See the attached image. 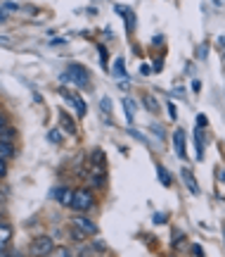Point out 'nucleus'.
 Masks as SVG:
<instances>
[{
  "instance_id": "obj_19",
  "label": "nucleus",
  "mask_w": 225,
  "mask_h": 257,
  "mask_svg": "<svg viewBox=\"0 0 225 257\" xmlns=\"http://www.w3.org/2000/svg\"><path fill=\"white\" fill-rule=\"evenodd\" d=\"M69 236H72V240H83V238H86V236H88V233H86V231H81V229H78V226H74V229H72V233H69Z\"/></svg>"
},
{
  "instance_id": "obj_34",
  "label": "nucleus",
  "mask_w": 225,
  "mask_h": 257,
  "mask_svg": "<svg viewBox=\"0 0 225 257\" xmlns=\"http://www.w3.org/2000/svg\"><path fill=\"white\" fill-rule=\"evenodd\" d=\"M220 46H223V50H225V36H220Z\"/></svg>"
},
{
  "instance_id": "obj_20",
  "label": "nucleus",
  "mask_w": 225,
  "mask_h": 257,
  "mask_svg": "<svg viewBox=\"0 0 225 257\" xmlns=\"http://www.w3.org/2000/svg\"><path fill=\"white\" fill-rule=\"evenodd\" d=\"M144 107H147V110H152V112L159 110V105H156V100H154L152 95H147V98H144Z\"/></svg>"
},
{
  "instance_id": "obj_6",
  "label": "nucleus",
  "mask_w": 225,
  "mask_h": 257,
  "mask_svg": "<svg viewBox=\"0 0 225 257\" xmlns=\"http://www.w3.org/2000/svg\"><path fill=\"white\" fill-rule=\"evenodd\" d=\"M173 146H176V153H178L180 160L188 157V153H185V131H182V128H178V131L173 134Z\"/></svg>"
},
{
  "instance_id": "obj_3",
  "label": "nucleus",
  "mask_w": 225,
  "mask_h": 257,
  "mask_svg": "<svg viewBox=\"0 0 225 257\" xmlns=\"http://www.w3.org/2000/svg\"><path fill=\"white\" fill-rule=\"evenodd\" d=\"M52 250H54V243L50 236H40V238H36L31 243V252L34 255H52Z\"/></svg>"
},
{
  "instance_id": "obj_7",
  "label": "nucleus",
  "mask_w": 225,
  "mask_h": 257,
  "mask_svg": "<svg viewBox=\"0 0 225 257\" xmlns=\"http://www.w3.org/2000/svg\"><path fill=\"white\" fill-rule=\"evenodd\" d=\"M50 198H54V200H57V202H62V205H72L74 193L69 191V188H54V191L50 193Z\"/></svg>"
},
{
  "instance_id": "obj_21",
  "label": "nucleus",
  "mask_w": 225,
  "mask_h": 257,
  "mask_svg": "<svg viewBox=\"0 0 225 257\" xmlns=\"http://www.w3.org/2000/svg\"><path fill=\"white\" fill-rule=\"evenodd\" d=\"M52 255H54V257H72L74 252H72L69 248H54V250H52Z\"/></svg>"
},
{
  "instance_id": "obj_32",
  "label": "nucleus",
  "mask_w": 225,
  "mask_h": 257,
  "mask_svg": "<svg viewBox=\"0 0 225 257\" xmlns=\"http://www.w3.org/2000/svg\"><path fill=\"white\" fill-rule=\"evenodd\" d=\"M199 55H202V57L208 55V48H206V46H202V48H199Z\"/></svg>"
},
{
  "instance_id": "obj_11",
  "label": "nucleus",
  "mask_w": 225,
  "mask_h": 257,
  "mask_svg": "<svg viewBox=\"0 0 225 257\" xmlns=\"http://www.w3.org/2000/svg\"><path fill=\"white\" fill-rule=\"evenodd\" d=\"M0 157H2V160L14 157V146H12L10 141H0Z\"/></svg>"
},
{
  "instance_id": "obj_5",
  "label": "nucleus",
  "mask_w": 225,
  "mask_h": 257,
  "mask_svg": "<svg viewBox=\"0 0 225 257\" xmlns=\"http://www.w3.org/2000/svg\"><path fill=\"white\" fill-rule=\"evenodd\" d=\"M64 98H66V102H69L74 110H76V114H78V117H86L88 107H86V102H83L78 95H74V93H64Z\"/></svg>"
},
{
  "instance_id": "obj_36",
  "label": "nucleus",
  "mask_w": 225,
  "mask_h": 257,
  "mask_svg": "<svg viewBox=\"0 0 225 257\" xmlns=\"http://www.w3.org/2000/svg\"><path fill=\"white\" fill-rule=\"evenodd\" d=\"M223 238H225V231H223Z\"/></svg>"
},
{
  "instance_id": "obj_18",
  "label": "nucleus",
  "mask_w": 225,
  "mask_h": 257,
  "mask_svg": "<svg viewBox=\"0 0 225 257\" xmlns=\"http://www.w3.org/2000/svg\"><path fill=\"white\" fill-rule=\"evenodd\" d=\"M48 141L50 143H62V131L60 128H50L48 131Z\"/></svg>"
},
{
  "instance_id": "obj_28",
  "label": "nucleus",
  "mask_w": 225,
  "mask_h": 257,
  "mask_svg": "<svg viewBox=\"0 0 225 257\" xmlns=\"http://www.w3.org/2000/svg\"><path fill=\"white\" fill-rule=\"evenodd\" d=\"M50 46H66V41H64V38H52Z\"/></svg>"
},
{
  "instance_id": "obj_29",
  "label": "nucleus",
  "mask_w": 225,
  "mask_h": 257,
  "mask_svg": "<svg viewBox=\"0 0 225 257\" xmlns=\"http://www.w3.org/2000/svg\"><path fill=\"white\" fill-rule=\"evenodd\" d=\"M5 10H10V12H12V10H19V5H17V3H5Z\"/></svg>"
},
{
  "instance_id": "obj_24",
  "label": "nucleus",
  "mask_w": 225,
  "mask_h": 257,
  "mask_svg": "<svg viewBox=\"0 0 225 257\" xmlns=\"http://www.w3.org/2000/svg\"><path fill=\"white\" fill-rule=\"evenodd\" d=\"M100 105H102V110H104V112H112V102H109V98H102V102H100Z\"/></svg>"
},
{
  "instance_id": "obj_16",
  "label": "nucleus",
  "mask_w": 225,
  "mask_h": 257,
  "mask_svg": "<svg viewBox=\"0 0 225 257\" xmlns=\"http://www.w3.org/2000/svg\"><path fill=\"white\" fill-rule=\"evenodd\" d=\"M114 76H118V79H124V76H126V62H124L121 57L114 62Z\"/></svg>"
},
{
  "instance_id": "obj_9",
  "label": "nucleus",
  "mask_w": 225,
  "mask_h": 257,
  "mask_svg": "<svg viewBox=\"0 0 225 257\" xmlns=\"http://www.w3.org/2000/svg\"><path fill=\"white\" fill-rule=\"evenodd\" d=\"M194 146H197V160L204 157V134H202V126H197L194 131Z\"/></svg>"
},
{
  "instance_id": "obj_35",
  "label": "nucleus",
  "mask_w": 225,
  "mask_h": 257,
  "mask_svg": "<svg viewBox=\"0 0 225 257\" xmlns=\"http://www.w3.org/2000/svg\"><path fill=\"white\" fill-rule=\"evenodd\" d=\"M5 255H8V252H5V250H2V248H0V257H5Z\"/></svg>"
},
{
  "instance_id": "obj_2",
  "label": "nucleus",
  "mask_w": 225,
  "mask_h": 257,
  "mask_svg": "<svg viewBox=\"0 0 225 257\" xmlns=\"http://www.w3.org/2000/svg\"><path fill=\"white\" fill-rule=\"evenodd\" d=\"M69 76H72V83L74 86H78V88H88V81H90V74L86 67H81V64H69Z\"/></svg>"
},
{
  "instance_id": "obj_25",
  "label": "nucleus",
  "mask_w": 225,
  "mask_h": 257,
  "mask_svg": "<svg viewBox=\"0 0 225 257\" xmlns=\"http://www.w3.org/2000/svg\"><path fill=\"white\" fill-rule=\"evenodd\" d=\"M197 126H206V114H197Z\"/></svg>"
},
{
  "instance_id": "obj_12",
  "label": "nucleus",
  "mask_w": 225,
  "mask_h": 257,
  "mask_svg": "<svg viewBox=\"0 0 225 257\" xmlns=\"http://www.w3.org/2000/svg\"><path fill=\"white\" fill-rule=\"evenodd\" d=\"M14 138H17V131H14L12 126H2V128H0V141H10V143H12Z\"/></svg>"
},
{
  "instance_id": "obj_30",
  "label": "nucleus",
  "mask_w": 225,
  "mask_h": 257,
  "mask_svg": "<svg viewBox=\"0 0 225 257\" xmlns=\"http://www.w3.org/2000/svg\"><path fill=\"white\" fill-rule=\"evenodd\" d=\"M154 221H156V224H164V221H166V217H164V214H156V217H154Z\"/></svg>"
},
{
  "instance_id": "obj_4",
  "label": "nucleus",
  "mask_w": 225,
  "mask_h": 257,
  "mask_svg": "<svg viewBox=\"0 0 225 257\" xmlns=\"http://www.w3.org/2000/svg\"><path fill=\"white\" fill-rule=\"evenodd\" d=\"M72 224L74 226H78L81 231H86V233H90V236H95V233H98V226H95L88 217H83V214H76V217L72 219Z\"/></svg>"
},
{
  "instance_id": "obj_15",
  "label": "nucleus",
  "mask_w": 225,
  "mask_h": 257,
  "mask_svg": "<svg viewBox=\"0 0 225 257\" xmlns=\"http://www.w3.org/2000/svg\"><path fill=\"white\" fill-rule=\"evenodd\" d=\"M10 238H12V229L5 226V224H0V248H2L5 243H10Z\"/></svg>"
},
{
  "instance_id": "obj_17",
  "label": "nucleus",
  "mask_w": 225,
  "mask_h": 257,
  "mask_svg": "<svg viewBox=\"0 0 225 257\" xmlns=\"http://www.w3.org/2000/svg\"><path fill=\"white\" fill-rule=\"evenodd\" d=\"M62 126H64V131H66L69 136H74V134H76V126H74V121L69 119V117H66L64 112H62Z\"/></svg>"
},
{
  "instance_id": "obj_26",
  "label": "nucleus",
  "mask_w": 225,
  "mask_h": 257,
  "mask_svg": "<svg viewBox=\"0 0 225 257\" xmlns=\"http://www.w3.org/2000/svg\"><path fill=\"white\" fill-rule=\"evenodd\" d=\"M192 252H194V255H197V257H202V255H204V250H202V245H199V243H194V245H192Z\"/></svg>"
},
{
  "instance_id": "obj_10",
  "label": "nucleus",
  "mask_w": 225,
  "mask_h": 257,
  "mask_svg": "<svg viewBox=\"0 0 225 257\" xmlns=\"http://www.w3.org/2000/svg\"><path fill=\"white\" fill-rule=\"evenodd\" d=\"M156 174H159V181H162V186H171L173 179H171V172L166 169L164 165H156Z\"/></svg>"
},
{
  "instance_id": "obj_1",
  "label": "nucleus",
  "mask_w": 225,
  "mask_h": 257,
  "mask_svg": "<svg viewBox=\"0 0 225 257\" xmlns=\"http://www.w3.org/2000/svg\"><path fill=\"white\" fill-rule=\"evenodd\" d=\"M92 202H95V198H92V191H88V188H83V191H76L74 193V200H72V210L76 212H88L90 207H92Z\"/></svg>"
},
{
  "instance_id": "obj_14",
  "label": "nucleus",
  "mask_w": 225,
  "mask_h": 257,
  "mask_svg": "<svg viewBox=\"0 0 225 257\" xmlns=\"http://www.w3.org/2000/svg\"><path fill=\"white\" fill-rule=\"evenodd\" d=\"M124 107H126L128 124H133V121H135V105H133V100H130V98H126V100H124Z\"/></svg>"
},
{
  "instance_id": "obj_13",
  "label": "nucleus",
  "mask_w": 225,
  "mask_h": 257,
  "mask_svg": "<svg viewBox=\"0 0 225 257\" xmlns=\"http://www.w3.org/2000/svg\"><path fill=\"white\" fill-rule=\"evenodd\" d=\"M116 10L124 15V17H126V29H128V31H133V29H135V15H133V12H128V10H124V8H116Z\"/></svg>"
},
{
  "instance_id": "obj_8",
  "label": "nucleus",
  "mask_w": 225,
  "mask_h": 257,
  "mask_svg": "<svg viewBox=\"0 0 225 257\" xmlns=\"http://www.w3.org/2000/svg\"><path fill=\"white\" fill-rule=\"evenodd\" d=\"M180 176H182V184L190 188V193H192V195H197V193H199V184H197V179H194V174H192L190 169H182V172H180Z\"/></svg>"
},
{
  "instance_id": "obj_33",
  "label": "nucleus",
  "mask_w": 225,
  "mask_h": 257,
  "mask_svg": "<svg viewBox=\"0 0 225 257\" xmlns=\"http://www.w3.org/2000/svg\"><path fill=\"white\" fill-rule=\"evenodd\" d=\"M5 19H8V15H5V12H0V22H5Z\"/></svg>"
},
{
  "instance_id": "obj_22",
  "label": "nucleus",
  "mask_w": 225,
  "mask_h": 257,
  "mask_svg": "<svg viewBox=\"0 0 225 257\" xmlns=\"http://www.w3.org/2000/svg\"><path fill=\"white\" fill-rule=\"evenodd\" d=\"M98 50H100V60H102V67H104V69H109V60H107V50H104V46H100Z\"/></svg>"
},
{
  "instance_id": "obj_31",
  "label": "nucleus",
  "mask_w": 225,
  "mask_h": 257,
  "mask_svg": "<svg viewBox=\"0 0 225 257\" xmlns=\"http://www.w3.org/2000/svg\"><path fill=\"white\" fill-rule=\"evenodd\" d=\"M192 88H194V93H199V91H202V83H199V81H192Z\"/></svg>"
},
{
  "instance_id": "obj_23",
  "label": "nucleus",
  "mask_w": 225,
  "mask_h": 257,
  "mask_svg": "<svg viewBox=\"0 0 225 257\" xmlns=\"http://www.w3.org/2000/svg\"><path fill=\"white\" fill-rule=\"evenodd\" d=\"M5 174H8V162H5V160L0 157V179H2Z\"/></svg>"
},
{
  "instance_id": "obj_27",
  "label": "nucleus",
  "mask_w": 225,
  "mask_h": 257,
  "mask_svg": "<svg viewBox=\"0 0 225 257\" xmlns=\"http://www.w3.org/2000/svg\"><path fill=\"white\" fill-rule=\"evenodd\" d=\"M168 114H171V119L178 117V112H176V105H173V102H168Z\"/></svg>"
}]
</instances>
